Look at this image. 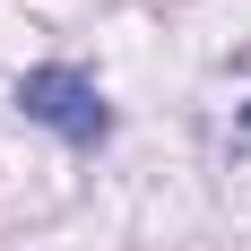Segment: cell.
I'll return each mask as SVG.
<instances>
[{
  "label": "cell",
  "mask_w": 251,
  "mask_h": 251,
  "mask_svg": "<svg viewBox=\"0 0 251 251\" xmlns=\"http://www.w3.org/2000/svg\"><path fill=\"white\" fill-rule=\"evenodd\" d=\"M18 113L44 122L52 139H70V148H104V139H113V104H104V87H96L87 70H70V61L26 70V78H18Z\"/></svg>",
  "instance_id": "cell-1"
}]
</instances>
